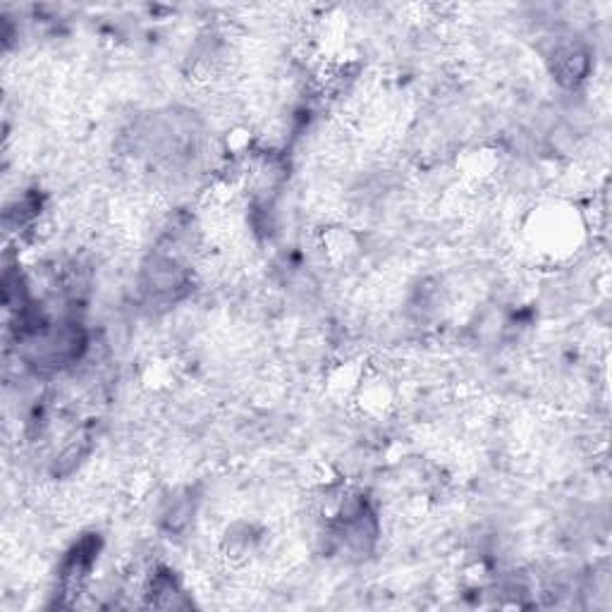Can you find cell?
I'll list each match as a JSON object with an SVG mask.
<instances>
[{"instance_id": "obj_1", "label": "cell", "mask_w": 612, "mask_h": 612, "mask_svg": "<svg viewBox=\"0 0 612 612\" xmlns=\"http://www.w3.org/2000/svg\"><path fill=\"white\" fill-rule=\"evenodd\" d=\"M589 67V53L579 44H565L553 53V75L562 84H567V87H574V84L589 75Z\"/></svg>"}]
</instances>
